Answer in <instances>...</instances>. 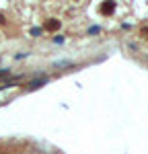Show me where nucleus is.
<instances>
[{"instance_id":"4","label":"nucleus","mask_w":148,"mask_h":154,"mask_svg":"<svg viewBox=\"0 0 148 154\" xmlns=\"http://www.w3.org/2000/svg\"><path fill=\"white\" fill-rule=\"evenodd\" d=\"M4 76H8V72H6V70H2V72H0V78H4Z\"/></svg>"},{"instance_id":"2","label":"nucleus","mask_w":148,"mask_h":154,"mask_svg":"<svg viewBox=\"0 0 148 154\" xmlns=\"http://www.w3.org/2000/svg\"><path fill=\"white\" fill-rule=\"evenodd\" d=\"M113 11H115V4L113 2H103L101 4V14H111Z\"/></svg>"},{"instance_id":"3","label":"nucleus","mask_w":148,"mask_h":154,"mask_svg":"<svg viewBox=\"0 0 148 154\" xmlns=\"http://www.w3.org/2000/svg\"><path fill=\"white\" fill-rule=\"evenodd\" d=\"M48 82V78H39V80H33V82L29 84V88H39L41 84H45Z\"/></svg>"},{"instance_id":"1","label":"nucleus","mask_w":148,"mask_h":154,"mask_svg":"<svg viewBox=\"0 0 148 154\" xmlns=\"http://www.w3.org/2000/svg\"><path fill=\"white\" fill-rule=\"evenodd\" d=\"M45 31H58L60 29V21L58 19H49V21H45Z\"/></svg>"},{"instance_id":"5","label":"nucleus","mask_w":148,"mask_h":154,"mask_svg":"<svg viewBox=\"0 0 148 154\" xmlns=\"http://www.w3.org/2000/svg\"><path fill=\"white\" fill-rule=\"evenodd\" d=\"M2 23H4V17H2V14H0V25H2Z\"/></svg>"}]
</instances>
